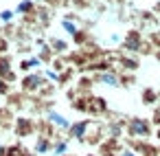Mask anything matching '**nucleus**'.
<instances>
[{"label": "nucleus", "instance_id": "obj_1", "mask_svg": "<svg viewBox=\"0 0 160 156\" xmlns=\"http://www.w3.org/2000/svg\"><path fill=\"white\" fill-rule=\"evenodd\" d=\"M132 134H136V136H145L147 134V123H142V121H132Z\"/></svg>", "mask_w": 160, "mask_h": 156}, {"label": "nucleus", "instance_id": "obj_2", "mask_svg": "<svg viewBox=\"0 0 160 156\" xmlns=\"http://www.w3.org/2000/svg\"><path fill=\"white\" fill-rule=\"evenodd\" d=\"M83 130H86V123H79V125H75V127H72L75 136H83Z\"/></svg>", "mask_w": 160, "mask_h": 156}, {"label": "nucleus", "instance_id": "obj_3", "mask_svg": "<svg viewBox=\"0 0 160 156\" xmlns=\"http://www.w3.org/2000/svg\"><path fill=\"white\" fill-rule=\"evenodd\" d=\"M103 81L110 84V86H116V77L114 75H103Z\"/></svg>", "mask_w": 160, "mask_h": 156}, {"label": "nucleus", "instance_id": "obj_4", "mask_svg": "<svg viewBox=\"0 0 160 156\" xmlns=\"http://www.w3.org/2000/svg\"><path fill=\"white\" fill-rule=\"evenodd\" d=\"M66 31H70V33H75L77 29H75V24H68V22H66Z\"/></svg>", "mask_w": 160, "mask_h": 156}, {"label": "nucleus", "instance_id": "obj_5", "mask_svg": "<svg viewBox=\"0 0 160 156\" xmlns=\"http://www.w3.org/2000/svg\"><path fill=\"white\" fill-rule=\"evenodd\" d=\"M123 156H132V154H129V152H123Z\"/></svg>", "mask_w": 160, "mask_h": 156}]
</instances>
